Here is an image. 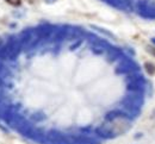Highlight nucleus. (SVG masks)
I'll return each mask as SVG.
<instances>
[{
  "label": "nucleus",
  "mask_w": 155,
  "mask_h": 144,
  "mask_svg": "<svg viewBox=\"0 0 155 144\" xmlns=\"http://www.w3.org/2000/svg\"><path fill=\"white\" fill-rule=\"evenodd\" d=\"M7 2L13 5V6H19L20 5V0H7Z\"/></svg>",
  "instance_id": "obj_3"
},
{
  "label": "nucleus",
  "mask_w": 155,
  "mask_h": 144,
  "mask_svg": "<svg viewBox=\"0 0 155 144\" xmlns=\"http://www.w3.org/2000/svg\"><path fill=\"white\" fill-rule=\"evenodd\" d=\"M45 1H47V2H55L56 0H45Z\"/></svg>",
  "instance_id": "obj_4"
},
{
  "label": "nucleus",
  "mask_w": 155,
  "mask_h": 144,
  "mask_svg": "<svg viewBox=\"0 0 155 144\" xmlns=\"http://www.w3.org/2000/svg\"><path fill=\"white\" fill-rule=\"evenodd\" d=\"M32 119L38 122V120H42V119H44V116H43V114H41V113H36V114H34V116H32Z\"/></svg>",
  "instance_id": "obj_2"
},
{
  "label": "nucleus",
  "mask_w": 155,
  "mask_h": 144,
  "mask_svg": "<svg viewBox=\"0 0 155 144\" xmlns=\"http://www.w3.org/2000/svg\"><path fill=\"white\" fill-rule=\"evenodd\" d=\"M2 85V80H1V78H0V86Z\"/></svg>",
  "instance_id": "obj_5"
},
{
  "label": "nucleus",
  "mask_w": 155,
  "mask_h": 144,
  "mask_svg": "<svg viewBox=\"0 0 155 144\" xmlns=\"http://www.w3.org/2000/svg\"><path fill=\"white\" fill-rule=\"evenodd\" d=\"M146 69L148 72V74L150 75H154L155 74V66L152 64V63H146Z\"/></svg>",
  "instance_id": "obj_1"
}]
</instances>
